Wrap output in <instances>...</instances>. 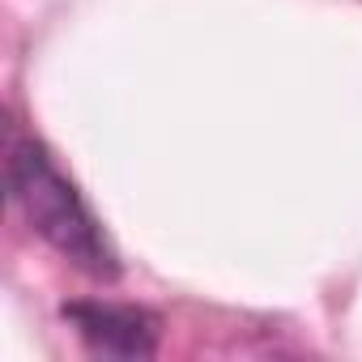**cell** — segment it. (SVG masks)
Here are the masks:
<instances>
[{
    "instance_id": "obj_1",
    "label": "cell",
    "mask_w": 362,
    "mask_h": 362,
    "mask_svg": "<svg viewBox=\"0 0 362 362\" xmlns=\"http://www.w3.org/2000/svg\"><path fill=\"white\" fill-rule=\"evenodd\" d=\"M5 175L9 192L22 218L30 222L35 235H43L73 269H81L94 281H115L119 277V256L111 239L103 235L98 218L81 201V192L69 184V175L56 166L43 141L26 136L22 128H9L5 136Z\"/></svg>"
},
{
    "instance_id": "obj_2",
    "label": "cell",
    "mask_w": 362,
    "mask_h": 362,
    "mask_svg": "<svg viewBox=\"0 0 362 362\" xmlns=\"http://www.w3.org/2000/svg\"><path fill=\"white\" fill-rule=\"evenodd\" d=\"M64 320L103 358L145 362L158 354L162 320L145 307H132V303H64Z\"/></svg>"
}]
</instances>
